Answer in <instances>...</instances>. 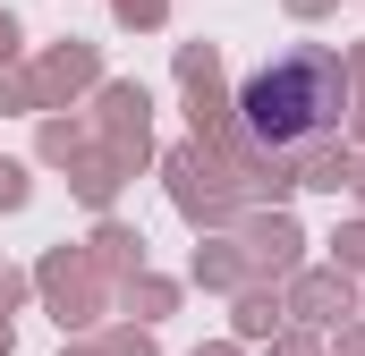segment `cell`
Here are the masks:
<instances>
[{"label": "cell", "instance_id": "obj_1", "mask_svg": "<svg viewBox=\"0 0 365 356\" xmlns=\"http://www.w3.org/2000/svg\"><path fill=\"white\" fill-rule=\"evenodd\" d=\"M340 110H349V68L331 51H280L272 68H255L238 93V119L264 153H306L323 136H340Z\"/></svg>", "mask_w": 365, "mask_h": 356}]
</instances>
